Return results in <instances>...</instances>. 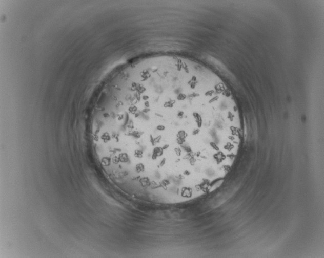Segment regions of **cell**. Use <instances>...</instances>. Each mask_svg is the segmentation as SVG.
<instances>
[{
  "mask_svg": "<svg viewBox=\"0 0 324 258\" xmlns=\"http://www.w3.org/2000/svg\"><path fill=\"white\" fill-rule=\"evenodd\" d=\"M198 100L160 93L123 103L107 112L99 133L116 159L160 173L193 165V142L205 144L212 128Z\"/></svg>",
  "mask_w": 324,
  "mask_h": 258,
  "instance_id": "cell-1",
  "label": "cell"
}]
</instances>
